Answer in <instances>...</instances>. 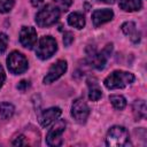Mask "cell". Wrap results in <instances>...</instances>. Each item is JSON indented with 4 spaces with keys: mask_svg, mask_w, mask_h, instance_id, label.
Returning a JSON list of instances; mask_svg holds the SVG:
<instances>
[{
    "mask_svg": "<svg viewBox=\"0 0 147 147\" xmlns=\"http://www.w3.org/2000/svg\"><path fill=\"white\" fill-rule=\"evenodd\" d=\"M134 80V76L131 72L127 71H122V70H116L111 72L106 79H105V86L109 90H115V88H123L126 85L131 84Z\"/></svg>",
    "mask_w": 147,
    "mask_h": 147,
    "instance_id": "cell-1",
    "label": "cell"
},
{
    "mask_svg": "<svg viewBox=\"0 0 147 147\" xmlns=\"http://www.w3.org/2000/svg\"><path fill=\"white\" fill-rule=\"evenodd\" d=\"M109 100H110L111 105L114 106V108L117 109V110H122V109H124L125 106H126V100H125V98L122 96V95L113 94V95L109 96Z\"/></svg>",
    "mask_w": 147,
    "mask_h": 147,
    "instance_id": "cell-19",
    "label": "cell"
},
{
    "mask_svg": "<svg viewBox=\"0 0 147 147\" xmlns=\"http://www.w3.org/2000/svg\"><path fill=\"white\" fill-rule=\"evenodd\" d=\"M8 45V37L5 33H0V55L6 51Z\"/></svg>",
    "mask_w": 147,
    "mask_h": 147,
    "instance_id": "cell-22",
    "label": "cell"
},
{
    "mask_svg": "<svg viewBox=\"0 0 147 147\" xmlns=\"http://www.w3.org/2000/svg\"><path fill=\"white\" fill-rule=\"evenodd\" d=\"M44 0H31V3L33 7H39L41 3H42Z\"/></svg>",
    "mask_w": 147,
    "mask_h": 147,
    "instance_id": "cell-27",
    "label": "cell"
},
{
    "mask_svg": "<svg viewBox=\"0 0 147 147\" xmlns=\"http://www.w3.org/2000/svg\"><path fill=\"white\" fill-rule=\"evenodd\" d=\"M59 17H60V9L53 5H46L37 13L36 22L40 28H47L55 24Z\"/></svg>",
    "mask_w": 147,
    "mask_h": 147,
    "instance_id": "cell-2",
    "label": "cell"
},
{
    "mask_svg": "<svg viewBox=\"0 0 147 147\" xmlns=\"http://www.w3.org/2000/svg\"><path fill=\"white\" fill-rule=\"evenodd\" d=\"M28 87H29V82H26V80H22V82L17 85V88L21 90V91H25Z\"/></svg>",
    "mask_w": 147,
    "mask_h": 147,
    "instance_id": "cell-25",
    "label": "cell"
},
{
    "mask_svg": "<svg viewBox=\"0 0 147 147\" xmlns=\"http://www.w3.org/2000/svg\"><path fill=\"white\" fill-rule=\"evenodd\" d=\"M87 84H88V98L90 100L92 101H98L101 96H102V92L96 83V79L95 78H90L87 80Z\"/></svg>",
    "mask_w": 147,
    "mask_h": 147,
    "instance_id": "cell-13",
    "label": "cell"
},
{
    "mask_svg": "<svg viewBox=\"0 0 147 147\" xmlns=\"http://www.w3.org/2000/svg\"><path fill=\"white\" fill-rule=\"evenodd\" d=\"M7 67L10 72L20 75L28 69V60L20 52H11L7 57Z\"/></svg>",
    "mask_w": 147,
    "mask_h": 147,
    "instance_id": "cell-5",
    "label": "cell"
},
{
    "mask_svg": "<svg viewBox=\"0 0 147 147\" xmlns=\"http://www.w3.org/2000/svg\"><path fill=\"white\" fill-rule=\"evenodd\" d=\"M20 41L24 47L31 49L37 42V31L31 26H23L20 32Z\"/></svg>",
    "mask_w": 147,
    "mask_h": 147,
    "instance_id": "cell-9",
    "label": "cell"
},
{
    "mask_svg": "<svg viewBox=\"0 0 147 147\" xmlns=\"http://www.w3.org/2000/svg\"><path fill=\"white\" fill-rule=\"evenodd\" d=\"M56 49H57V44L55 39L49 36H46L39 40L36 49V54L39 59L46 60V59H49L56 52Z\"/></svg>",
    "mask_w": 147,
    "mask_h": 147,
    "instance_id": "cell-4",
    "label": "cell"
},
{
    "mask_svg": "<svg viewBox=\"0 0 147 147\" xmlns=\"http://www.w3.org/2000/svg\"><path fill=\"white\" fill-rule=\"evenodd\" d=\"M14 111H15V108H14V106L11 103H8V102L0 103V116L3 119L10 118L14 115Z\"/></svg>",
    "mask_w": 147,
    "mask_h": 147,
    "instance_id": "cell-18",
    "label": "cell"
},
{
    "mask_svg": "<svg viewBox=\"0 0 147 147\" xmlns=\"http://www.w3.org/2000/svg\"><path fill=\"white\" fill-rule=\"evenodd\" d=\"M13 145H14V146H25V145H28V142L24 141V137H23V136H20V137H17V138L13 141Z\"/></svg>",
    "mask_w": 147,
    "mask_h": 147,
    "instance_id": "cell-24",
    "label": "cell"
},
{
    "mask_svg": "<svg viewBox=\"0 0 147 147\" xmlns=\"http://www.w3.org/2000/svg\"><path fill=\"white\" fill-rule=\"evenodd\" d=\"M67 70V62L64 60H59L56 61L48 70L47 75L44 78V83L45 84H51L53 82H55L56 79H59Z\"/></svg>",
    "mask_w": 147,
    "mask_h": 147,
    "instance_id": "cell-8",
    "label": "cell"
},
{
    "mask_svg": "<svg viewBox=\"0 0 147 147\" xmlns=\"http://www.w3.org/2000/svg\"><path fill=\"white\" fill-rule=\"evenodd\" d=\"M5 79H6V75H5V71H3L2 67L0 65V87L3 85V82H5Z\"/></svg>",
    "mask_w": 147,
    "mask_h": 147,
    "instance_id": "cell-26",
    "label": "cell"
},
{
    "mask_svg": "<svg viewBox=\"0 0 147 147\" xmlns=\"http://www.w3.org/2000/svg\"><path fill=\"white\" fill-rule=\"evenodd\" d=\"M129 142V133L123 126H113L107 133L106 144L109 147H122Z\"/></svg>",
    "mask_w": 147,
    "mask_h": 147,
    "instance_id": "cell-3",
    "label": "cell"
},
{
    "mask_svg": "<svg viewBox=\"0 0 147 147\" xmlns=\"http://www.w3.org/2000/svg\"><path fill=\"white\" fill-rule=\"evenodd\" d=\"M61 109L57 108V107H52V108H48L46 110L42 111L41 116H40V123L44 127H47L49 126L51 124H53L54 122L57 121V118L60 117L61 115Z\"/></svg>",
    "mask_w": 147,
    "mask_h": 147,
    "instance_id": "cell-11",
    "label": "cell"
},
{
    "mask_svg": "<svg viewBox=\"0 0 147 147\" xmlns=\"http://www.w3.org/2000/svg\"><path fill=\"white\" fill-rule=\"evenodd\" d=\"M133 114L137 119L146 117V103L144 100H137L133 103Z\"/></svg>",
    "mask_w": 147,
    "mask_h": 147,
    "instance_id": "cell-17",
    "label": "cell"
},
{
    "mask_svg": "<svg viewBox=\"0 0 147 147\" xmlns=\"http://www.w3.org/2000/svg\"><path fill=\"white\" fill-rule=\"evenodd\" d=\"M68 23H69V25L76 28V29H83L85 25L84 15L80 13H71L68 16Z\"/></svg>",
    "mask_w": 147,
    "mask_h": 147,
    "instance_id": "cell-15",
    "label": "cell"
},
{
    "mask_svg": "<svg viewBox=\"0 0 147 147\" xmlns=\"http://www.w3.org/2000/svg\"><path fill=\"white\" fill-rule=\"evenodd\" d=\"M122 30L126 36H130L133 42H138L140 40V33L137 31L136 24L133 22H126L122 25Z\"/></svg>",
    "mask_w": 147,
    "mask_h": 147,
    "instance_id": "cell-14",
    "label": "cell"
},
{
    "mask_svg": "<svg viewBox=\"0 0 147 147\" xmlns=\"http://www.w3.org/2000/svg\"><path fill=\"white\" fill-rule=\"evenodd\" d=\"M88 114L90 108L87 103L83 99H76L71 107V115L74 116V118L79 123H84L87 119Z\"/></svg>",
    "mask_w": 147,
    "mask_h": 147,
    "instance_id": "cell-7",
    "label": "cell"
},
{
    "mask_svg": "<svg viewBox=\"0 0 147 147\" xmlns=\"http://www.w3.org/2000/svg\"><path fill=\"white\" fill-rule=\"evenodd\" d=\"M141 6V0H119V7L125 11L139 10Z\"/></svg>",
    "mask_w": 147,
    "mask_h": 147,
    "instance_id": "cell-16",
    "label": "cell"
},
{
    "mask_svg": "<svg viewBox=\"0 0 147 147\" xmlns=\"http://www.w3.org/2000/svg\"><path fill=\"white\" fill-rule=\"evenodd\" d=\"M114 17V13L111 9H96L92 14V21L94 26H100L101 24H105L109 21H111Z\"/></svg>",
    "mask_w": 147,
    "mask_h": 147,
    "instance_id": "cell-12",
    "label": "cell"
},
{
    "mask_svg": "<svg viewBox=\"0 0 147 147\" xmlns=\"http://www.w3.org/2000/svg\"><path fill=\"white\" fill-rule=\"evenodd\" d=\"M54 2L57 5V7L63 10V11H67L69 9V7L71 6L72 3V0H54Z\"/></svg>",
    "mask_w": 147,
    "mask_h": 147,
    "instance_id": "cell-21",
    "label": "cell"
},
{
    "mask_svg": "<svg viewBox=\"0 0 147 147\" xmlns=\"http://www.w3.org/2000/svg\"><path fill=\"white\" fill-rule=\"evenodd\" d=\"M74 41V34L71 33V32H65L64 33V37H63V44L65 45V46H69L71 42Z\"/></svg>",
    "mask_w": 147,
    "mask_h": 147,
    "instance_id": "cell-23",
    "label": "cell"
},
{
    "mask_svg": "<svg viewBox=\"0 0 147 147\" xmlns=\"http://www.w3.org/2000/svg\"><path fill=\"white\" fill-rule=\"evenodd\" d=\"M111 48H113V45H111V44H108V45L103 48L102 52L91 54L90 57H91V63H92V65H93L94 68L99 69V70H100V69H103V68H105V64H106V62H107V59H108V56L110 55Z\"/></svg>",
    "mask_w": 147,
    "mask_h": 147,
    "instance_id": "cell-10",
    "label": "cell"
},
{
    "mask_svg": "<svg viewBox=\"0 0 147 147\" xmlns=\"http://www.w3.org/2000/svg\"><path fill=\"white\" fill-rule=\"evenodd\" d=\"M101 1H103V2H106V3H113V2H114V0H101Z\"/></svg>",
    "mask_w": 147,
    "mask_h": 147,
    "instance_id": "cell-28",
    "label": "cell"
},
{
    "mask_svg": "<svg viewBox=\"0 0 147 147\" xmlns=\"http://www.w3.org/2000/svg\"><path fill=\"white\" fill-rule=\"evenodd\" d=\"M14 6V0H0V13H8Z\"/></svg>",
    "mask_w": 147,
    "mask_h": 147,
    "instance_id": "cell-20",
    "label": "cell"
},
{
    "mask_svg": "<svg viewBox=\"0 0 147 147\" xmlns=\"http://www.w3.org/2000/svg\"><path fill=\"white\" fill-rule=\"evenodd\" d=\"M65 127V123L63 121H59L53 129L49 130V132L46 136V142L48 146H60L62 145V133L64 131Z\"/></svg>",
    "mask_w": 147,
    "mask_h": 147,
    "instance_id": "cell-6",
    "label": "cell"
}]
</instances>
